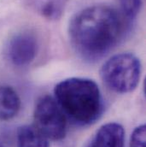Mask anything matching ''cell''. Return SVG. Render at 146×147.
Returning <instances> with one entry per match:
<instances>
[{
    "instance_id": "1",
    "label": "cell",
    "mask_w": 146,
    "mask_h": 147,
    "mask_svg": "<svg viewBox=\"0 0 146 147\" xmlns=\"http://www.w3.org/2000/svg\"><path fill=\"white\" fill-rule=\"evenodd\" d=\"M126 22L121 14L108 5H94L79 12L69 24V38L84 58L97 60L117 45Z\"/></svg>"
},
{
    "instance_id": "2",
    "label": "cell",
    "mask_w": 146,
    "mask_h": 147,
    "mask_svg": "<svg viewBox=\"0 0 146 147\" xmlns=\"http://www.w3.org/2000/svg\"><path fill=\"white\" fill-rule=\"evenodd\" d=\"M54 93L65 115L79 125H90L101 115V92L90 79L73 77L62 80L55 86Z\"/></svg>"
},
{
    "instance_id": "3",
    "label": "cell",
    "mask_w": 146,
    "mask_h": 147,
    "mask_svg": "<svg viewBox=\"0 0 146 147\" xmlns=\"http://www.w3.org/2000/svg\"><path fill=\"white\" fill-rule=\"evenodd\" d=\"M140 75V61L132 53H121L112 57L100 70L104 83L117 93L133 92L139 84Z\"/></svg>"
},
{
    "instance_id": "4",
    "label": "cell",
    "mask_w": 146,
    "mask_h": 147,
    "mask_svg": "<svg viewBox=\"0 0 146 147\" xmlns=\"http://www.w3.org/2000/svg\"><path fill=\"white\" fill-rule=\"evenodd\" d=\"M34 121L33 126L47 140H61L66 135L67 116L50 96H44L37 102Z\"/></svg>"
},
{
    "instance_id": "5",
    "label": "cell",
    "mask_w": 146,
    "mask_h": 147,
    "mask_svg": "<svg viewBox=\"0 0 146 147\" xmlns=\"http://www.w3.org/2000/svg\"><path fill=\"white\" fill-rule=\"evenodd\" d=\"M38 50L36 36L31 33H21L9 41L6 52L9 60L14 65L23 67L34 60Z\"/></svg>"
},
{
    "instance_id": "6",
    "label": "cell",
    "mask_w": 146,
    "mask_h": 147,
    "mask_svg": "<svg viewBox=\"0 0 146 147\" xmlns=\"http://www.w3.org/2000/svg\"><path fill=\"white\" fill-rule=\"evenodd\" d=\"M89 147H125V131L121 125L110 122L96 133Z\"/></svg>"
},
{
    "instance_id": "7",
    "label": "cell",
    "mask_w": 146,
    "mask_h": 147,
    "mask_svg": "<svg viewBox=\"0 0 146 147\" xmlns=\"http://www.w3.org/2000/svg\"><path fill=\"white\" fill-rule=\"evenodd\" d=\"M21 109V99L16 92L5 86H0V121L14 118Z\"/></svg>"
},
{
    "instance_id": "8",
    "label": "cell",
    "mask_w": 146,
    "mask_h": 147,
    "mask_svg": "<svg viewBox=\"0 0 146 147\" xmlns=\"http://www.w3.org/2000/svg\"><path fill=\"white\" fill-rule=\"evenodd\" d=\"M18 147H49L48 140L34 126L25 125L17 130Z\"/></svg>"
},
{
    "instance_id": "9",
    "label": "cell",
    "mask_w": 146,
    "mask_h": 147,
    "mask_svg": "<svg viewBox=\"0 0 146 147\" xmlns=\"http://www.w3.org/2000/svg\"><path fill=\"white\" fill-rule=\"evenodd\" d=\"M36 10L49 19L60 17L68 0H32Z\"/></svg>"
},
{
    "instance_id": "10",
    "label": "cell",
    "mask_w": 146,
    "mask_h": 147,
    "mask_svg": "<svg viewBox=\"0 0 146 147\" xmlns=\"http://www.w3.org/2000/svg\"><path fill=\"white\" fill-rule=\"evenodd\" d=\"M142 2L141 0H120V14L126 23L133 20L138 15Z\"/></svg>"
},
{
    "instance_id": "11",
    "label": "cell",
    "mask_w": 146,
    "mask_h": 147,
    "mask_svg": "<svg viewBox=\"0 0 146 147\" xmlns=\"http://www.w3.org/2000/svg\"><path fill=\"white\" fill-rule=\"evenodd\" d=\"M130 147H146L145 125H140L133 130L130 140Z\"/></svg>"
},
{
    "instance_id": "12",
    "label": "cell",
    "mask_w": 146,
    "mask_h": 147,
    "mask_svg": "<svg viewBox=\"0 0 146 147\" xmlns=\"http://www.w3.org/2000/svg\"><path fill=\"white\" fill-rule=\"evenodd\" d=\"M0 147H3V146H2V145L0 144Z\"/></svg>"
}]
</instances>
